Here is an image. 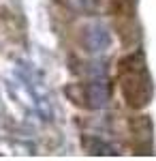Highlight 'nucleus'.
<instances>
[{
    "instance_id": "nucleus-1",
    "label": "nucleus",
    "mask_w": 156,
    "mask_h": 161,
    "mask_svg": "<svg viewBox=\"0 0 156 161\" xmlns=\"http://www.w3.org/2000/svg\"><path fill=\"white\" fill-rule=\"evenodd\" d=\"M17 75L24 80L28 88H30V92H32V97L36 101V116H41L43 120H51V116H54V105H51V97H49L47 88L43 84V80H41V75L36 73L32 67H22Z\"/></svg>"
},
{
    "instance_id": "nucleus-2",
    "label": "nucleus",
    "mask_w": 156,
    "mask_h": 161,
    "mask_svg": "<svg viewBox=\"0 0 156 161\" xmlns=\"http://www.w3.org/2000/svg\"><path fill=\"white\" fill-rule=\"evenodd\" d=\"M111 30L103 19H94L84 28V45L90 54H105L111 47Z\"/></svg>"
},
{
    "instance_id": "nucleus-3",
    "label": "nucleus",
    "mask_w": 156,
    "mask_h": 161,
    "mask_svg": "<svg viewBox=\"0 0 156 161\" xmlns=\"http://www.w3.org/2000/svg\"><path fill=\"white\" fill-rule=\"evenodd\" d=\"M109 101V84L105 80V73L103 71H96L94 80L88 84V103L90 108H105Z\"/></svg>"
}]
</instances>
